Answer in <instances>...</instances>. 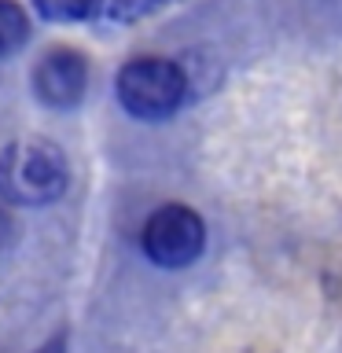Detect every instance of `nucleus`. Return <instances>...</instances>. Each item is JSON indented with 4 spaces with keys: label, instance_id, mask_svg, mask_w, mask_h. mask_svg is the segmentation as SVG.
<instances>
[{
    "label": "nucleus",
    "instance_id": "nucleus-1",
    "mask_svg": "<svg viewBox=\"0 0 342 353\" xmlns=\"http://www.w3.org/2000/svg\"><path fill=\"white\" fill-rule=\"evenodd\" d=\"M66 159L48 140H19L0 154V195L15 206H41L63 195Z\"/></svg>",
    "mask_w": 342,
    "mask_h": 353
},
{
    "label": "nucleus",
    "instance_id": "nucleus-2",
    "mask_svg": "<svg viewBox=\"0 0 342 353\" xmlns=\"http://www.w3.org/2000/svg\"><path fill=\"white\" fill-rule=\"evenodd\" d=\"M118 99L137 118H165L188 99V77L170 59H137L118 74Z\"/></svg>",
    "mask_w": 342,
    "mask_h": 353
},
{
    "label": "nucleus",
    "instance_id": "nucleus-3",
    "mask_svg": "<svg viewBox=\"0 0 342 353\" xmlns=\"http://www.w3.org/2000/svg\"><path fill=\"white\" fill-rule=\"evenodd\" d=\"M203 221L188 206H162L143 228V250L162 269H184L203 250Z\"/></svg>",
    "mask_w": 342,
    "mask_h": 353
},
{
    "label": "nucleus",
    "instance_id": "nucleus-4",
    "mask_svg": "<svg viewBox=\"0 0 342 353\" xmlns=\"http://www.w3.org/2000/svg\"><path fill=\"white\" fill-rule=\"evenodd\" d=\"M85 81H88V66L70 48L48 52L33 70V88L48 107H74L85 96Z\"/></svg>",
    "mask_w": 342,
    "mask_h": 353
},
{
    "label": "nucleus",
    "instance_id": "nucleus-5",
    "mask_svg": "<svg viewBox=\"0 0 342 353\" xmlns=\"http://www.w3.org/2000/svg\"><path fill=\"white\" fill-rule=\"evenodd\" d=\"M170 4H177V0H96L92 15L99 22H137V19H148Z\"/></svg>",
    "mask_w": 342,
    "mask_h": 353
},
{
    "label": "nucleus",
    "instance_id": "nucleus-6",
    "mask_svg": "<svg viewBox=\"0 0 342 353\" xmlns=\"http://www.w3.org/2000/svg\"><path fill=\"white\" fill-rule=\"evenodd\" d=\"M26 37H30V22L22 15V8L11 4V0H0V55L19 52Z\"/></svg>",
    "mask_w": 342,
    "mask_h": 353
},
{
    "label": "nucleus",
    "instance_id": "nucleus-7",
    "mask_svg": "<svg viewBox=\"0 0 342 353\" xmlns=\"http://www.w3.org/2000/svg\"><path fill=\"white\" fill-rule=\"evenodd\" d=\"M33 4H37L44 19H55V22H77L96 11V0H33Z\"/></svg>",
    "mask_w": 342,
    "mask_h": 353
},
{
    "label": "nucleus",
    "instance_id": "nucleus-8",
    "mask_svg": "<svg viewBox=\"0 0 342 353\" xmlns=\"http://www.w3.org/2000/svg\"><path fill=\"white\" fill-rule=\"evenodd\" d=\"M37 353H66V339H52L48 346H41Z\"/></svg>",
    "mask_w": 342,
    "mask_h": 353
},
{
    "label": "nucleus",
    "instance_id": "nucleus-9",
    "mask_svg": "<svg viewBox=\"0 0 342 353\" xmlns=\"http://www.w3.org/2000/svg\"><path fill=\"white\" fill-rule=\"evenodd\" d=\"M11 239V225H8V217H4V210H0V250H4V243Z\"/></svg>",
    "mask_w": 342,
    "mask_h": 353
}]
</instances>
